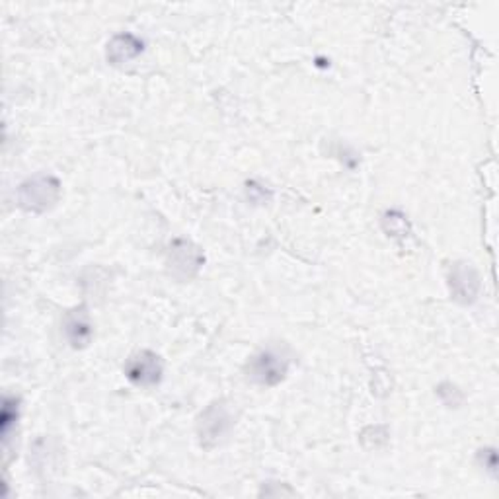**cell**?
I'll use <instances>...</instances> for the list:
<instances>
[{
    "label": "cell",
    "mask_w": 499,
    "mask_h": 499,
    "mask_svg": "<svg viewBox=\"0 0 499 499\" xmlns=\"http://www.w3.org/2000/svg\"><path fill=\"white\" fill-rule=\"evenodd\" d=\"M162 361L152 351H141L127 361L125 374L131 383L139 386H154L162 379Z\"/></svg>",
    "instance_id": "277c9868"
},
{
    "label": "cell",
    "mask_w": 499,
    "mask_h": 499,
    "mask_svg": "<svg viewBox=\"0 0 499 499\" xmlns=\"http://www.w3.org/2000/svg\"><path fill=\"white\" fill-rule=\"evenodd\" d=\"M141 51H142V43L137 38H133V36H129V33H125V36H117V38H114L112 43H109L108 59L114 65H119V63H125L133 57H137Z\"/></svg>",
    "instance_id": "ba28073f"
},
{
    "label": "cell",
    "mask_w": 499,
    "mask_h": 499,
    "mask_svg": "<svg viewBox=\"0 0 499 499\" xmlns=\"http://www.w3.org/2000/svg\"><path fill=\"white\" fill-rule=\"evenodd\" d=\"M57 197L59 182L53 176H36L20 187V205L33 213H43L46 209L53 207Z\"/></svg>",
    "instance_id": "6da1fadb"
},
{
    "label": "cell",
    "mask_w": 499,
    "mask_h": 499,
    "mask_svg": "<svg viewBox=\"0 0 499 499\" xmlns=\"http://www.w3.org/2000/svg\"><path fill=\"white\" fill-rule=\"evenodd\" d=\"M451 287L454 295H457L454 298H459L462 303H472L476 293H478V275L467 263H457V268L451 275Z\"/></svg>",
    "instance_id": "52a82bcc"
},
{
    "label": "cell",
    "mask_w": 499,
    "mask_h": 499,
    "mask_svg": "<svg viewBox=\"0 0 499 499\" xmlns=\"http://www.w3.org/2000/svg\"><path fill=\"white\" fill-rule=\"evenodd\" d=\"M287 365L285 357L275 351H262L256 357H252L248 363V376L258 384L263 386H275L281 383L287 374Z\"/></svg>",
    "instance_id": "3957f363"
},
{
    "label": "cell",
    "mask_w": 499,
    "mask_h": 499,
    "mask_svg": "<svg viewBox=\"0 0 499 499\" xmlns=\"http://www.w3.org/2000/svg\"><path fill=\"white\" fill-rule=\"evenodd\" d=\"M232 427V416L228 408L223 402H217L209 406L205 412L199 417V437H202V445L205 447H215L217 443L223 439L228 429Z\"/></svg>",
    "instance_id": "7a4b0ae2"
},
{
    "label": "cell",
    "mask_w": 499,
    "mask_h": 499,
    "mask_svg": "<svg viewBox=\"0 0 499 499\" xmlns=\"http://www.w3.org/2000/svg\"><path fill=\"white\" fill-rule=\"evenodd\" d=\"M203 256L197 246L187 240H177L170 248V268L177 277H187L190 280L195 271L202 268Z\"/></svg>",
    "instance_id": "5b68a950"
},
{
    "label": "cell",
    "mask_w": 499,
    "mask_h": 499,
    "mask_svg": "<svg viewBox=\"0 0 499 499\" xmlns=\"http://www.w3.org/2000/svg\"><path fill=\"white\" fill-rule=\"evenodd\" d=\"M65 334L66 340L71 341L73 348H84L92 340V323L90 316H88L86 308H74L69 314L65 316Z\"/></svg>",
    "instance_id": "8992f818"
}]
</instances>
